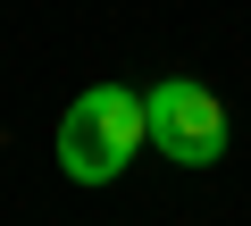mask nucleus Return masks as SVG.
I'll list each match as a JSON object with an SVG mask.
<instances>
[{
    "label": "nucleus",
    "instance_id": "obj_1",
    "mask_svg": "<svg viewBox=\"0 0 251 226\" xmlns=\"http://www.w3.org/2000/svg\"><path fill=\"white\" fill-rule=\"evenodd\" d=\"M143 143H151V109H143V92H126V84L75 92L67 118H59V168H67V184H117Z\"/></svg>",
    "mask_w": 251,
    "mask_h": 226
},
{
    "label": "nucleus",
    "instance_id": "obj_2",
    "mask_svg": "<svg viewBox=\"0 0 251 226\" xmlns=\"http://www.w3.org/2000/svg\"><path fill=\"white\" fill-rule=\"evenodd\" d=\"M143 109H151V143H159L176 168H218V159H226V109H218L209 84L168 75V84L143 92Z\"/></svg>",
    "mask_w": 251,
    "mask_h": 226
}]
</instances>
